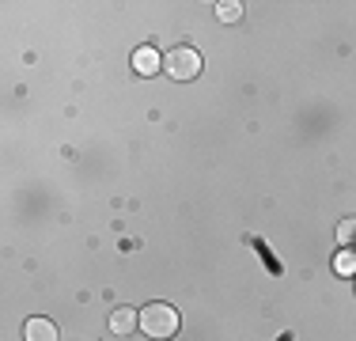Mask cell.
I'll list each match as a JSON object with an SVG mask.
<instances>
[{
  "instance_id": "cell-1",
  "label": "cell",
  "mask_w": 356,
  "mask_h": 341,
  "mask_svg": "<svg viewBox=\"0 0 356 341\" xmlns=\"http://www.w3.org/2000/svg\"><path fill=\"white\" fill-rule=\"evenodd\" d=\"M140 330L148 334L152 341H167L178 334V311L171 303H148L140 311Z\"/></svg>"
},
{
  "instance_id": "cell-2",
  "label": "cell",
  "mask_w": 356,
  "mask_h": 341,
  "mask_svg": "<svg viewBox=\"0 0 356 341\" xmlns=\"http://www.w3.org/2000/svg\"><path fill=\"white\" fill-rule=\"evenodd\" d=\"M163 72L171 80H193L201 72V54L193 46H175L171 54L163 57Z\"/></svg>"
},
{
  "instance_id": "cell-3",
  "label": "cell",
  "mask_w": 356,
  "mask_h": 341,
  "mask_svg": "<svg viewBox=\"0 0 356 341\" xmlns=\"http://www.w3.org/2000/svg\"><path fill=\"white\" fill-rule=\"evenodd\" d=\"M23 341H57V326L49 319H27V326H23Z\"/></svg>"
},
{
  "instance_id": "cell-4",
  "label": "cell",
  "mask_w": 356,
  "mask_h": 341,
  "mask_svg": "<svg viewBox=\"0 0 356 341\" xmlns=\"http://www.w3.org/2000/svg\"><path fill=\"white\" fill-rule=\"evenodd\" d=\"M140 326V315L133 311V307H118V311H110V330L114 334H129V330Z\"/></svg>"
},
{
  "instance_id": "cell-5",
  "label": "cell",
  "mask_w": 356,
  "mask_h": 341,
  "mask_svg": "<svg viewBox=\"0 0 356 341\" xmlns=\"http://www.w3.org/2000/svg\"><path fill=\"white\" fill-rule=\"evenodd\" d=\"M133 68H137L140 76H152V72H159V68H163V61H159V54L152 46H140L137 54H133Z\"/></svg>"
},
{
  "instance_id": "cell-6",
  "label": "cell",
  "mask_w": 356,
  "mask_h": 341,
  "mask_svg": "<svg viewBox=\"0 0 356 341\" xmlns=\"http://www.w3.org/2000/svg\"><path fill=\"white\" fill-rule=\"evenodd\" d=\"M337 243H341V246H353L356 243V216H349V220H341V224H337Z\"/></svg>"
},
{
  "instance_id": "cell-7",
  "label": "cell",
  "mask_w": 356,
  "mask_h": 341,
  "mask_svg": "<svg viewBox=\"0 0 356 341\" xmlns=\"http://www.w3.org/2000/svg\"><path fill=\"white\" fill-rule=\"evenodd\" d=\"M216 15H220L224 23H235V19L243 15V4H239V0H224V4L216 8Z\"/></svg>"
},
{
  "instance_id": "cell-8",
  "label": "cell",
  "mask_w": 356,
  "mask_h": 341,
  "mask_svg": "<svg viewBox=\"0 0 356 341\" xmlns=\"http://www.w3.org/2000/svg\"><path fill=\"white\" fill-rule=\"evenodd\" d=\"M337 273H356V254L353 251H345V254H337Z\"/></svg>"
}]
</instances>
